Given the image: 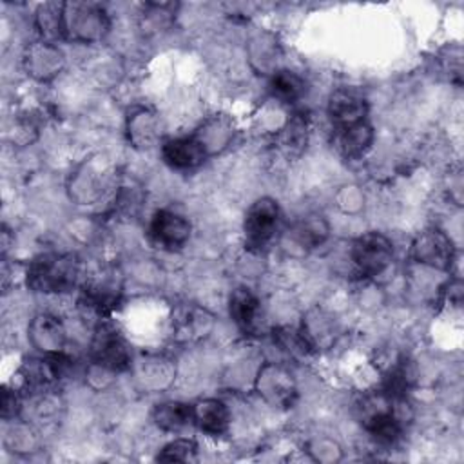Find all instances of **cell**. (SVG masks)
Segmentation results:
<instances>
[{
    "instance_id": "1",
    "label": "cell",
    "mask_w": 464,
    "mask_h": 464,
    "mask_svg": "<svg viewBox=\"0 0 464 464\" xmlns=\"http://www.w3.org/2000/svg\"><path fill=\"white\" fill-rule=\"evenodd\" d=\"M80 276V261L67 252H44L36 256L25 272L27 286L40 294L69 292Z\"/></svg>"
},
{
    "instance_id": "2",
    "label": "cell",
    "mask_w": 464,
    "mask_h": 464,
    "mask_svg": "<svg viewBox=\"0 0 464 464\" xmlns=\"http://www.w3.org/2000/svg\"><path fill=\"white\" fill-rule=\"evenodd\" d=\"M109 14L96 2L62 4V40L76 44L100 42L109 33Z\"/></svg>"
},
{
    "instance_id": "3",
    "label": "cell",
    "mask_w": 464,
    "mask_h": 464,
    "mask_svg": "<svg viewBox=\"0 0 464 464\" xmlns=\"http://www.w3.org/2000/svg\"><path fill=\"white\" fill-rule=\"evenodd\" d=\"M91 359L94 366H100L109 373H121L132 366L129 343L121 332L107 321L100 323L94 330L91 341Z\"/></svg>"
},
{
    "instance_id": "4",
    "label": "cell",
    "mask_w": 464,
    "mask_h": 464,
    "mask_svg": "<svg viewBox=\"0 0 464 464\" xmlns=\"http://www.w3.org/2000/svg\"><path fill=\"white\" fill-rule=\"evenodd\" d=\"M111 183V169L105 158H91L85 160L74 172H71L67 181V192L71 199H74L80 205L96 203L105 188H109Z\"/></svg>"
},
{
    "instance_id": "5",
    "label": "cell",
    "mask_w": 464,
    "mask_h": 464,
    "mask_svg": "<svg viewBox=\"0 0 464 464\" xmlns=\"http://www.w3.org/2000/svg\"><path fill=\"white\" fill-rule=\"evenodd\" d=\"M257 395L274 408H288L297 397L292 372L279 362H265L256 375Z\"/></svg>"
},
{
    "instance_id": "6",
    "label": "cell",
    "mask_w": 464,
    "mask_h": 464,
    "mask_svg": "<svg viewBox=\"0 0 464 464\" xmlns=\"http://www.w3.org/2000/svg\"><path fill=\"white\" fill-rule=\"evenodd\" d=\"M279 216L281 210L276 199L266 196L256 199L248 207L243 221L245 245L250 250H261L263 246H266L277 230Z\"/></svg>"
},
{
    "instance_id": "7",
    "label": "cell",
    "mask_w": 464,
    "mask_h": 464,
    "mask_svg": "<svg viewBox=\"0 0 464 464\" xmlns=\"http://www.w3.org/2000/svg\"><path fill=\"white\" fill-rule=\"evenodd\" d=\"M393 259V245L382 232H366L352 243V261L364 276L382 274Z\"/></svg>"
},
{
    "instance_id": "8",
    "label": "cell",
    "mask_w": 464,
    "mask_h": 464,
    "mask_svg": "<svg viewBox=\"0 0 464 464\" xmlns=\"http://www.w3.org/2000/svg\"><path fill=\"white\" fill-rule=\"evenodd\" d=\"M411 257L424 266L450 270L455 261V246L444 230L430 227L415 236L411 243Z\"/></svg>"
},
{
    "instance_id": "9",
    "label": "cell",
    "mask_w": 464,
    "mask_h": 464,
    "mask_svg": "<svg viewBox=\"0 0 464 464\" xmlns=\"http://www.w3.org/2000/svg\"><path fill=\"white\" fill-rule=\"evenodd\" d=\"M190 237V223L179 212L160 208L149 221V239L161 250H179Z\"/></svg>"
},
{
    "instance_id": "10",
    "label": "cell",
    "mask_w": 464,
    "mask_h": 464,
    "mask_svg": "<svg viewBox=\"0 0 464 464\" xmlns=\"http://www.w3.org/2000/svg\"><path fill=\"white\" fill-rule=\"evenodd\" d=\"M22 62L25 72L31 78L38 82H51L62 72L65 65V56L54 42L40 40L25 47Z\"/></svg>"
},
{
    "instance_id": "11",
    "label": "cell",
    "mask_w": 464,
    "mask_h": 464,
    "mask_svg": "<svg viewBox=\"0 0 464 464\" xmlns=\"http://www.w3.org/2000/svg\"><path fill=\"white\" fill-rule=\"evenodd\" d=\"M328 118L334 127H346L366 120L368 102L362 94L352 89H337L328 98Z\"/></svg>"
},
{
    "instance_id": "12",
    "label": "cell",
    "mask_w": 464,
    "mask_h": 464,
    "mask_svg": "<svg viewBox=\"0 0 464 464\" xmlns=\"http://www.w3.org/2000/svg\"><path fill=\"white\" fill-rule=\"evenodd\" d=\"M125 134L129 143L138 150L152 149L161 134L158 114L149 107H136L129 112L125 121Z\"/></svg>"
},
{
    "instance_id": "13",
    "label": "cell",
    "mask_w": 464,
    "mask_h": 464,
    "mask_svg": "<svg viewBox=\"0 0 464 464\" xmlns=\"http://www.w3.org/2000/svg\"><path fill=\"white\" fill-rule=\"evenodd\" d=\"M29 343L42 353H58L65 348V328L62 321L51 314H38L27 326Z\"/></svg>"
},
{
    "instance_id": "14",
    "label": "cell",
    "mask_w": 464,
    "mask_h": 464,
    "mask_svg": "<svg viewBox=\"0 0 464 464\" xmlns=\"http://www.w3.org/2000/svg\"><path fill=\"white\" fill-rule=\"evenodd\" d=\"M161 158L174 170H192L207 160V154L194 136H181L161 145Z\"/></svg>"
},
{
    "instance_id": "15",
    "label": "cell",
    "mask_w": 464,
    "mask_h": 464,
    "mask_svg": "<svg viewBox=\"0 0 464 464\" xmlns=\"http://www.w3.org/2000/svg\"><path fill=\"white\" fill-rule=\"evenodd\" d=\"M120 283L112 274L96 276L82 288V304L94 314H109L120 301Z\"/></svg>"
},
{
    "instance_id": "16",
    "label": "cell",
    "mask_w": 464,
    "mask_h": 464,
    "mask_svg": "<svg viewBox=\"0 0 464 464\" xmlns=\"http://www.w3.org/2000/svg\"><path fill=\"white\" fill-rule=\"evenodd\" d=\"M203 147L207 158L225 150L234 140V123L228 116L214 114L208 116L192 134Z\"/></svg>"
},
{
    "instance_id": "17",
    "label": "cell",
    "mask_w": 464,
    "mask_h": 464,
    "mask_svg": "<svg viewBox=\"0 0 464 464\" xmlns=\"http://www.w3.org/2000/svg\"><path fill=\"white\" fill-rule=\"evenodd\" d=\"M194 424L199 431L218 437L227 433L230 426V411L228 406L219 399H201L192 404Z\"/></svg>"
},
{
    "instance_id": "18",
    "label": "cell",
    "mask_w": 464,
    "mask_h": 464,
    "mask_svg": "<svg viewBox=\"0 0 464 464\" xmlns=\"http://www.w3.org/2000/svg\"><path fill=\"white\" fill-rule=\"evenodd\" d=\"M228 314L239 330L252 334L257 328L259 299L248 286H237L228 299Z\"/></svg>"
},
{
    "instance_id": "19",
    "label": "cell",
    "mask_w": 464,
    "mask_h": 464,
    "mask_svg": "<svg viewBox=\"0 0 464 464\" xmlns=\"http://www.w3.org/2000/svg\"><path fill=\"white\" fill-rule=\"evenodd\" d=\"M372 141H373V129L366 120L353 125L337 127L334 136V143L344 158L362 156L370 149Z\"/></svg>"
},
{
    "instance_id": "20",
    "label": "cell",
    "mask_w": 464,
    "mask_h": 464,
    "mask_svg": "<svg viewBox=\"0 0 464 464\" xmlns=\"http://www.w3.org/2000/svg\"><path fill=\"white\" fill-rule=\"evenodd\" d=\"M174 364L163 355H154L140 361L136 364V379L145 390H161L169 386L174 379Z\"/></svg>"
},
{
    "instance_id": "21",
    "label": "cell",
    "mask_w": 464,
    "mask_h": 464,
    "mask_svg": "<svg viewBox=\"0 0 464 464\" xmlns=\"http://www.w3.org/2000/svg\"><path fill=\"white\" fill-rule=\"evenodd\" d=\"M152 420L161 431L179 433L194 422L192 404L181 401H165L154 408Z\"/></svg>"
},
{
    "instance_id": "22",
    "label": "cell",
    "mask_w": 464,
    "mask_h": 464,
    "mask_svg": "<svg viewBox=\"0 0 464 464\" xmlns=\"http://www.w3.org/2000/svg\"><path fill=\"white\" fill-rule=\"evenodd\" d=\"M304 91H306V83L297 72L288 69L272 71L268 80V92L274 100L281 103H294L303 98Z\"/></svg>"
},
{
    "instance_id": "23",
    "label": "cell",
    "mask_w": 464,
    "mask_h": 464,
    "mask_svg": "<svg viewBox=\"0 0 464 464\" xmlns=\"http://www.w3.org/2000/svg\"><path fill=\"white\" fill-rule=\"evenodd\" d=\"M299 334L310 352L326 348L334 341V321L323 312L315 310L303 321Z\"/></svg>"
},
{
    "instance_id": "24",
    "label": "cell",
    "mask_w": 464,
    "mask_h": 464,
    "mask_svg": "<svg viewBox=\"0 0 464 464\" xmlns=\"http://www.w3.org/2000/svg\"><path fill=\"white\" fill-rule=\"evenodd\" d=\"M328 236V223L319 214H310L303 218L290 232V237L294 243H297L303 248H314L321 245Z\"/></svg>"
},
{
    "instance_id": "25",
    "label": "cell",
    "mask_w": 464,
    "mask_h": 464,
    "mask_svg": "<svg viewBox=\"0 0 464 464\" xmlns=\"http://www.w3.org/2000/svg\"><path fill=\"white\" fill-rule=\"evenodd\" d=\"M34 24L44 40H62V4H42L34 14Z\"/></svg>"
},
{
    "instance_id": "26",
    "label": "cell",
    "mask_w": 464,
    "mask_h": 464,
    "mask_svg": "<svg viewBox=\"0 0 464 464\" xmlns=\"http://www.w3.org/2000/svg\"><path fill=\"white\" fill-rule=\"evenodd\" d=\"M196 453H198L196 440L179 437L165 444L156 459L161 462H188L196 459Z\"/></svg>"
},
{
    "instance_id": "27",
    "label": "cell",
    "mask_w": 464,
    "mask_h": 464,
    "mask_svg": "<svg viewBox=\"0 0 464 464\" xmlns=\"http://www.w3.org/2000/svg\"><path fill=\"white\" fill-rule=\"evenodd\" d=\"M210 315H207V312L203 310H198V308H192V310H185L183 315H181V321H176V330L178 334H183L187 337H192V335H199L201 330L205 328Z\"/></svg>"
},
{
    "instance_id": "28",
    "label": "cell",
    "mask_w": 464,
    "mask_h": 464,
    "mask_svg": "<svg viewBox=\"0 0 464 464\" xmlns=\"http://www.w3.org/2000/svg\"><path fill=\"white\" fill-rule=\"evenodd\" d=\"M20 410H22V402H20L18 393L14 390L4 388V393H2V419L11 420V419L18 417Z\"/></svg>"
}]
</instances>
